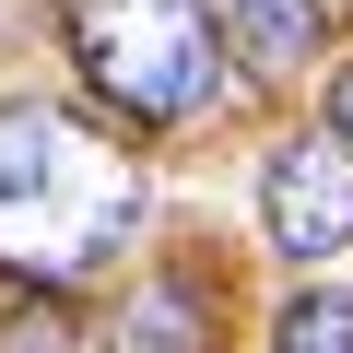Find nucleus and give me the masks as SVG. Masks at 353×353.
<instances>
[{"label": "nucleus", "instance_id": "nucleus-4", "mask_svg": "<svg viewBox=\"0 0 353 353\" xmlns=\"http://www.w3.org/2000/svg\"><path fill=\"white\" fill-rule=\"evenodd\" d=\"M106 353H212V294L189 271H153L130 306H118V341Z\"/></svg>", "mask_w": 353, "mask_h": 353}, {"label": "nucleus", "instance_id": "nucleus-3", "mask_svg": "<svg viewBox=\"0 0 353 353\" xmlns=\"http://www.w3.org/2000/svg\"><path fill=\"white\" fill-rule=\"evenodd\" d=\"M259 224L283 259H341L353 248V141L341 130H294L259 165Z\"/></svg>", "mask_w": 353, "mask_h": 353}, {"label": "nucleus", "instance_id": "nucleus-7", "mask_svg": "<svg viewBox=\"0 0 353 353\" xmlns=\"http://www.w3.org/2000/svg\"><path fill=\"white\" fill-rule=\"evenodd\" d=\"M0 353H71V330H59L48 306H36V318H12V341H0Z\"/></svg>", "mask_w": 353, "mask_h": 353}, {"label": "nucleus", "instance_id": "nucleus-5", "mask_svg": "<svg viewBox=\"0 0 353 353\" xmlns=\"http://www.w3.org/2000/svg\"><path fill=\"white\" fill-rule=\"evenodd\" d=\"M224 48H248L259 71L318 59V0H224Z\"/></svg>", "mask_w": 353, "mask_h": 353}, {"label": "nucleus", "instance_id": "nucleus-6", "mask_svg": "<svg viewBox=\"0 0 353 353\" xmlns=\"http://www.w3.org/2000/svg\"><path fill=\"white\" fill-rule=\"evenodd\" d=\"M271 353H353V294H294L271 318Z\"/></svg>", "mask_w": 353, "mask_h": 353}, {"label": "nucleus", "instance_id": "nucleus-2", "mask_svg": "<svg viewBox=\"0 0 353 353\" xmlns=\"http://www.w3.org/2000/svg\"><path fill=\"white\" fill-rule=\"evenodd\" d=\"M71 59L130 130H176L224 94L212 0H71Z\"/></svg>", "mask_w": 353, "mask_h": 353}, {"label": "nucleus", "instance_id": "nucleus-1", "mask_svg": "<svg viewBox=\"0 0 353 353\" xmlns=\"http://www.w3.org/2000/svg\"><path fill=\"white\" fill-rule=\"evenodd\" d=\"M141 212V176L118 141L71 130L59 106H0V259H24V271H94L118 259Z\"/></svg>", "mask_w": 353, "mask_h": 353}, {"label": "nucleus", "instance_id": "nucleus-8", "mask_svg": "<svg viewBox=\"0 0 353 353\" xmlns=\"http://www.w3.org/2000/svg\"><path fill=\"white\" fill-rule=\"evenodd\" d=\"M330 130H341V141H353V71H341V83H330Z\"/></svg>", "mask_w": 353, "mask_h": 353}]
</instances>
